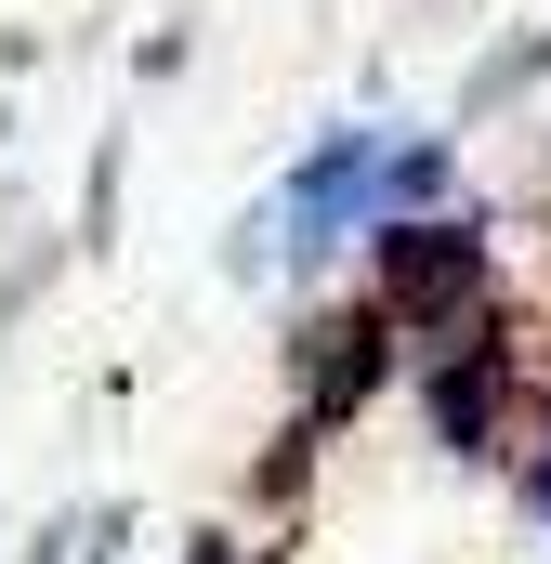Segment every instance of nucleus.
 Returning a JSON list of instances; mask_svg holds the SVG:
<instances>
[{
    "label": "nucleus",
    "instance_id": "7ed1b4c3",
    "mask_svg": "<svg viewBox=\"0 0 551 564\" xmlns=\"http://www.w3.org/2000/svg\"><path fill=\"white\" fill-rule=\"evenodd\" d=\"M526 499H539V512H551V459H539V486H526Z\"/></svg>",
    "mask_w": 551,
    "mask_h": 564
},
{
    "label": "nucleus",
    "instance_id": "f257e3e1",
    "mask_svg": "<svg viewBox=\"0 0 551 564\" xmlns=\"http://www.w3.org/2000/svg\"><path fill=\"white\" fill-rule=\"evenodd\" d=\"M499 289V263H486V237L473 224H381V315L395 328H460L473 302Z\"/></svg>",
    "mask_w": 551,
    "mask_h": 564
},
{
    "label": "nucleus",
    "instance_id": "f03ea898",
    "mask_svg": "<svg viewBox=\"0 0 551 564\" xmlns=\"http://www.w3.org/2000/svg\"><path fill=\"white\" fill-rule=\"evenodd\" d=\"M433 421H446V446H486V433H499V355H486V341H460V355L433 368Z\"/></svg>",
    "mask_w": 551,
    "mask_h": 564
}]
</instances>
